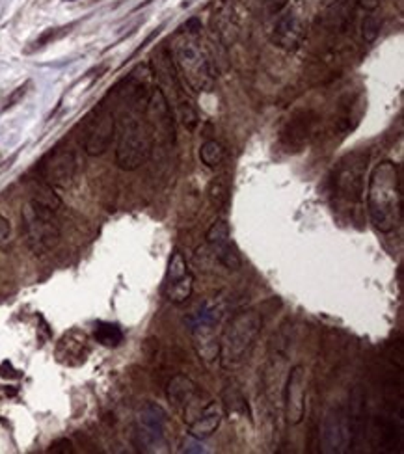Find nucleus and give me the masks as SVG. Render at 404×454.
<instances>
[{"label":"nucleus","instance_id":"nucleus-7","mask_svg":"<svg viewBox=\"0 0 404 454\" xmlns=\"http://www.w3.org/2000/svg\"><path fill=\"white\" fill-rule=\"evenodd\" d=\"M321 117L315 110L300 108L289 115L280 131V147L285 153H300L317 136Z\"/></svg>","mask_w":404,"mask_h":454},{"label":"nucleus","instance_id":"nucleus-27","mask_svg":"<svg viewBox=\"0 0 404 454\" xmlns=\"http://www.w3.org/2000/svg\"><path fill=\"white\" fill-rule=\"evenodd\" d=\"M225 408H227V412H241V414H244L248 410V406H246V400H244V397L241 395L239 389L227 387L225 389Z\"/></svg>","mask_w":404,"mask_h":454},{"label":"nucleus","instance_id":"nucleus-6","mask_svg":"<svg viewBox=\"0 0 404 454\" xmlns=\"http://www.w3.org/2000/svg\"><path fill=\"white\" fill-rule=\"evenodd\" d=\"M369 155L365 151H354L337 164L334 172V194L346 205H358L365 194V172Z\"/></svg>","mask_w":404,"mask_h":454},{"label":"nucleus","instance_id":"nucleus-14","mask_svg":"<svg viewBox=\"0 0 404 454\" xmlns=\"http://www.w3.org/2000/svg\"><path fill=\"white\" fill-rule=\"evenodd\" d=\"M205 238H207V244L213 250L214 259L224 268L235 272L243 266V259L239 255V250L235 248V244L231 242V229L229 224L225 220H216L209 227Z\"/></svg>","mask_w":404,"mask_h":454},{"label":"nucleus","instance_id":"nucleus-19","mask_svg":"<svg viewBox=\"0 0 404 454\" xmlns=\"http://www.w3.org/2000/svg\"><path fill=\"white\" fill-rule=\"evenodd\" d=\"M224 417V408L218 403H209L196 414V417L188 423V434L197 439H207L218 430Z\"/></svg>","mask_w":404,"mask_h":454},{"label":"nucleus","instance_id":"nucleus-10","mask_svg":"<svg viewBox=\"0 0 404 454\" xmlns=\"http://www.w3.org/2000/svg\"><path fill=\"white\" fill-rule=\"evenodd\" d=\"M280 17L272 26L270 41L283 51H296L306 38V13L302 12L300 6H291L287 10L277 13Z\"/></svg>","mask_w":404,"mask_h":454},{"label":"nucleus","instance_id":"nucleus-26","mask_svg":"<svg viewBox=\"0 0 404 454\" xmlns=\"http://www.w3.org/2000/svg\"><path fill=\"white\" fill-rule=\"evenodd\" d=\"M382 21L378 15H375L373 12H369L362 21V38L365 43H375L376 38L380 35Z\"/></svg>","mask_w":404,"mask_h":454},{"label":"nucleus","instance_id":"nucleus-1","mask_svg":"<svg viewBox=\"0 0 404 454\" xmlns=\"http://www.w3.org/2000/svg\"><path fill=\"white\" fill-rule=\"evenodd\" d=\"M367 211L371 224L380 233H391L403 218L401 175L395 162L382 161L376 164L367 184Z\"/></svg>","mask_w":404,"mask_h":454},{"label":"nucleus","instance_id":"nucleus-4","mask_svg":"<svg viewBox=\"0 0 404 454\" xmlns=\"http://www.w3.org/2000/svg\"><path fill=\"white\" fill-rule=\"evenodd\" d=\"M21 220H23L26 246L35 257H43L56 250L62 241V229L56 218V211H51L45 205L30 200L23 205Z\"/></svg>","mask_w":404,"mask_h":454},{"label":"nucleus","instance_id":"nucleus-33","mask_svg":"<svg viewBox=\"0 0 404 454\" xmlns=\"http://www.w3.org/2000/svg\"><path fill=\"white\" fill-rule=\"evenodd\" d=\"M65 2H73V0H65Z\"/></svg>","mask_w":404,"mask_h":454},{"label":"nucleus","instance_id":"nucleus-23","mask_svg":"<svg viewBox=\"0 0 404 454\" xmlns=\"http://www.w3.org/2000/svg\"><path fill=\"white\" fill-rule=\"evenodd\" d=\"M197 155H200V161H202L203 166L209 168V170H216L224 162L225 147L220 144L218 140H207V142L202 144Z\"/></svg>","mask_w":404,"mask_h":454},{"label":"nucleus","instance_id":"nucleus-32","mask_svg":"<svg viewBox=\"0 0 404 454\" xmlns=\"http://www.w3.org/2000/svg\"><path fill=\"white\" fill-rule=\"evenodd\" d=\"M29 86H30V82H26V84H24V86H21V88H19L17 92H15V93H13V95H12V99H10V101H8L6 108H10V106H13V104L17 103L19 99L23 97L24 93H26V88H29Z\"/></svg>","mask_w":404,"mask_h":454},{"label":"nucleus","instance_id":"nucleus-11","mask_svg":"<svg viewBox=\"0 0 404 454\" xmlns=\"http://www.w3.org/2000/svg\"><path fill=\"white\" fill-rule=\"evenodd\" d=\"M115 129H118V121H115L114 110L106 106V104H101L95 110L92 121H90L86 140H84V149H86L88 155H104L110 144L114 142Z\"/></svg>","mask_w":404,"mask_h":454},{"label":"nucleus","instance_id":"nucleus-22","mask_svg":"<svg viewBox=\"0 0 404 454\" xmlns=\"http://www.w3.org/2000/svg\"><path fill=\"white\" fill-rule=\"evenodd\" d=\"M229 194H231V186L225 175H218V177H214L213 181L209 183V188H207L209 202H211V205H213L216 211H222V209L227 207V203H229Z\"/></svg>","mask_w":404,"mask_h":454},{"label":"nucleus","instance_id":"nucleus-28","mask_svg":"<svg viewBox=\"0 0 404 454\" xmlns=\"http://www.w3.org/2000/svg\"><path fill=\"white\" fill-rule=\"evenodd\" d=\"M10 246H12V227L8 218L0 214V250L6 253Z\"/></svg>","mask_w":404,"mask_h":454},{"label":"nucleus","instance_id":"nucleus-5","mask_svg":"<svg viewBox=\"0 0 404 454\" xmlns=\"http://www.w3.org/2000/svg\"><path fill=\"white\" fill-rule=\"evenodd\" d=\"M153 136L147 123L140 121L133 112L123 115L122 131L115 147V164L123 172H134L138 170L151 153Z\"/></svg>","mask_w":404,"mask_h":454},{"label":"nucleus","instance_id":"nucleus-3","mask_svg":"<svg viewBox=\"0 0 404 454\" xmlns=\"http://www.w3.org/2000/svg\"><path fill=\"white\" fill-rule=\"evenodd\" d=\"M263 330V318L255 309L239 311L231 316L220 337V362L235 367L243 362Z\"/></svg>","mask_w":404,"mask_h":454},{"label":"nucleus","instance_id":"nucleus-15","mask_svg":"<svg viewBox=\"0 0 404 454\" xmlns=\"http://www.w3.org/2000/svg\"><path fill=\"white\" fill-rule=\"evenodd\" d=\"M76 156L70 149H56L41 166V179L52 188H65L75 179Z\"/></svg>","mask_w":404,"mask_h":454},{"label":"nucleus","instance_id":"nucleus-31","mask_svg":"<svg viewBox=\"0 0 404 454\" xmlns=\"http://www.w3.org/2000/svg\"><path fill=\"white\" fill-rule=\"evenodd\" d=\"M200 441L202 439H197V437H192L188 441H185V448L183 451H186V453H205V448H203V445L200 447Z\"/></svg>","mask_w":404,"mask_h":454},{"label":"nucleus","instance_id":"nucleus-9","mask_svg":"<svg viewBox=\"0 0 404 454\" xmlns=\"http://www.w3.org/2000/svg\"><path fill=\"white\" fill-rule=\"evenodd\" d=\"M194 293V276H192L185 255L179 250H173L170 255L164 277V296L170 304H186Z\"/></svg>","mask_w":404,"mask_h":454},{"label":"nucleus","instance_id":"nucleus-24","mask_svg":"<svg viewBox=\"0 0 404 454\" xmlns=\"http://www.w3.org/2000/svg\"><path fill=\"white\" fill-rule=\"evenodd\" d=\"M175 106V114H177V120H181L183 127H185L188 133H194L196 131L197 123H200V115H197V110L194 106L191 99L181 97L177 103L173 104Z\"/></svg>","mask_w":404,"mask_h":454},{"label":"nucleus","instance_id":"nucleus-12","mask_svg":"<svg viewBox=\"0 0 404 454\" xmlns=\"http://www.w3.org/2000/svg\"><path fill=\"white\" fill-rule=\"evenodd\" d=\"M145 117L151 136L155 134L162 142H175V123H173L172 104L168 103L166 95L156 86L151 90L150 99L145 103Z\"/></svg>","mask_w":404,"mask_h":454},{"label":"nucleus","instance_id":"nucleus-17","mask_svg":"<svg viewBox=\"0 0 404 454\" xmlns=\"http://www.w3.org/2000/svg\"><path fill=\"white\" fill-rule=\"evenodd\" d=\"M358 6L359 0H326L321 12V23L332 34H345L353 26Z\"/></svg>","mask_w":404,"mask_h":454},{"label":"nucleus","instance_id":"nucleus-18","mask_svg":"<svg viewBox=\"0 0 404 454\" xmlns=\"http://www.w3.org/2000/svg\"><path fill=\"white\" fill-rule=\"evenodd\" d=\"M168 400L173 408L179 410L185 415V419L191 414V410L194 408L197 397H200V387L192 378L185 376V374H175L170 384H168Z\"/></svg>","mask_w":404,"mask_h":454},{"label":"nucleus","instance_id":"nucleus-8","mask_svg":"<svg viewBox=\"0 0 404 454\" xmlns=\"http://www.w3.org/2000/svg\"><path fill=\"white\" fill-rule=\"evenodd\" d=\"M166 412L155 403H145L136 417V443L142 451H156L166 439Z\"/></svg>","mask_w":404,"mask_h":454},{"label":"nucleus","instance_id":"nucleus-30","mask_svg":"<svg viewBox=\"0 0 404 454\" xmlns=\"http://www.w3.org/2000/svg\"><path fill=\"white\" fill-rule=\"evenodd\" d=\"M289 2H291V0H266V10H268V13H272V15H277V13L283 12V10L289 6Z\"/></svg>","mask_w":404,"mask_h":454},{"label":"nucleus","instance_id":"nucleus-2","mask_svg":"<svg viewBox=\"0 0 404 454\" xmlns=\"http://www.w3.org/2000/svg\"><path fill=\"white\" fill-rule=\"evenodd\" d=\"M170 54L177 75L192 93L211 90L216 79V71L207 51L197 41V35L185 30L175 38Z\"/></svg>","mask_w":404,"mask_h":454},{"label":"nucleus","instance_id":"nucleus-29","mask_svg":"<svg viewBox=\"0 0 404 454\" xmlns=\"http://www.w3.org/2000/svg\"><path fill=\"white\" fill-rule=\"evenodd\" d=\"M49 453L71 454V453H73V443H71L67 437H62V439H58V441L52 443L51 448H49Z\"/></svg>","mask_w":404,"mask_h":454},{"label":"nucleus","instance_id":"nucleus-20","mask_svg":"<svg viewBox=\"0 0 404 454\" xmlns=\"http://www.w3.org/2000/svg\"><path fill=\"white\" fill-rule=\"evenodd\" d=\"M88 352H90V346H88L86 334H82L79 330H73L70 334H65L64 339L60 341L56 356L60 362L75 365V363L84 362Z\"/></svg>","mask_w":404,"mask_h":454},{"label":"nucleus","instance_id":"nucleus-25","mask_svg":"<svg viewBox=\"0 0 404 454\" xmlns=\"http://www.w3.org/2000/svg\"><path fill=\"white\" fill-rule=\"evenodd\" d=\"M32 200L41 205H45L51 211H58V209L62 207V200L58 196L54 188H52L51 184H47L45 181H41V183H35L34 190H32Z\"/></svg>","mask_w":404,"mask_h":454},{"label":"nucleus","instance_id":"nucleus-16","mask_svg":"<svg viewBox=\"0 0 404 454\" xmlns=\"http://www.w3.org/2000/svg\"><path fill=\"white\" fill-rule=\"evenodd\" d=\"M321 436L326 453H345L346 447L350 445V428L345 406L332 408L326 414Z\"/></svg>","mask_w":404,"mask_h":454},{"label":"nucleus","instance_id":"nucleus-21","mask_svg":"<svg viewBox=\"0 0 404 454\" xmlns=\"http://www.w3.org/2000/svg\"><path fill=\"white\" fill-rule=\"evenodd\" d=\"M93 337H95L99 345L106 346V348H115V346L122 345L123 339H125L123 330L118 324H112V322H97Z\"/></svg>","mask_w":404,"mask_h":454},{"label":"nucleus","instance_id":"nucleus-13","mask_svg":"<svg viewBox=\"0 0 404 454\" xmlns=\"http://www.w3.org/2000/svg\"><path fill=\"white\" fill-rule=\"evenodd\" d=\"M283 414L289 425H300L306 414V373L302 365L289 371L283 389Z\"/></svg>","mask_w":404,"mask_h":454}]
</instances>
